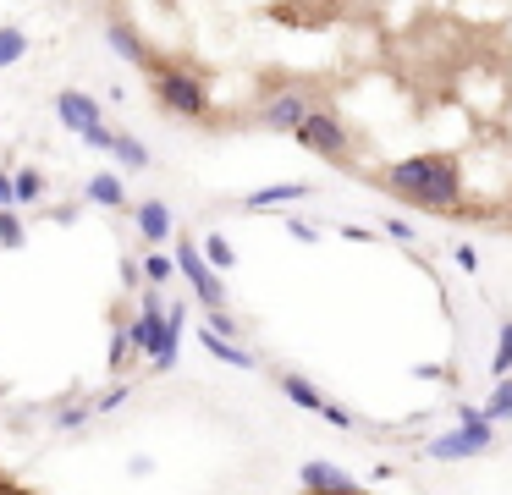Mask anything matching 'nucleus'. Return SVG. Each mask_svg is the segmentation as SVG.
I'll use <instances>...</instances> for the list:
<instances>
[{
  "mask_svg": "<svg viewBox=\"0 0 512 495\" xmlns=\"http://www.w3.org/2000/svg\"><path fill=\"white\" fill-rule=\"evenodd\" d=\"M408 204H424V209H452L457 204V160L452 154H413V160H397L386 176Z\"/></svg>",
  "mask_w": 512,
  "mask_h": 495,
  "instance_id": "f257e3e1",
  "label": "nucleus"
},
{
  "mask_svg": "<svg viewBox=\"0 0 512 495\" xmlns=\"http://www.w3.org/2000/svg\"><path fill=\"white\" fill-rule=\"evenodd\" d=\"M490 446V418H479V424H457L452 435L430 440V457L435 462H457V457H474V451Z\"/></svg>",
  "mask_w": 512,
  "mask_h": 495,
  "instance_id": "f03ea898",
  "label": "nucleus"
},
{
  "mask_svg": "<svg viewBox=\"0 0 512 495\" xmlns=\"http://www.w3.org/2000/svg\"><path fill=\"white\" fill-rule=\"evenodd\" d=\"M177 264H182V275L193 281V292H199V303L210 308V314H221L226 292H221V281L210 275V264L199 259V248H193V242H182V248H177Z\"/></svg>",
  "mask_w": 512,
  "mask_h": 495,
  "instance_id": "7ed1b4c3",
  "label": "nucleus"
},
{
  "mask_svg": "<svg viewBox=\"0 0 512 495\" xmlns=\"http://www.w3.org/2000/svg\"><path fill=\"white\" fill-rule=\"evenodd\" d=\"M298 143H303V149H314V154H331V160H336V154L347 149V132H342V121L309 110V116H303V127H298Z\"/></svg>",
  "mask_w": 512,
  "mask_h": 495,
  "instance_id": "20e7f679",
  "label": "nucleus"
},
{
  "mask_svg": "<svg viewBox=\"0 0 512 495\" xmlns=\"http://www.w3.org/2000/svg\"><path fill=\"white\" fill-rule=\"evenodd\" d=\"M160 99H166L171 110H182V116H199L204 110V88L193 83L188 72H160Z\"/></svg>",
  "mask_w": 512,
  "mask_h": 495,
  "instance_id": "39448f33",
  "label": "nucleus"
},
{
  "mask_svg": "<svg viewBox=\"0 0 512 495\" xmlns=\"http://www.w3.org/2000/svg\"><path fill=\"white\" fill-rule=\"evenodd\" d=\"M56 105H61V121H67L72 132H83V138H89V132L100 127V105H94L89 94H72V88H67V94H61Z\"/></svg>",
  "mask_w": 512,
  "mask_h": 495,
  "instance_id": "423d86ee",
  "label": "nucleus"
},
{
  "mask_svg": "<svg viewBox=\"0 0 512 495\" xmlns=\"http://www.w3.org/2000/svg\"><path fill=\"white\" fill-rule=\"evenodd\" d=\"M303 116H309V105H303L298 94H281V99L265 105V127H281V132H298Z\"/></svg>",
  "mask_w": 512,
  "mask_h": 495,
  "instance_id": "0eeeda50",
  "label": "nucleus"
},
{
  "mask_svg": "<svg viewBox=\"0 0 512 495\" xmlns=\"http://www.w3.org/2000/svg\"><path fill=\"white\" fill-rule=\"evenodd\" d=\"M303 484H309L314 495H347L353 490V479H347L342 468H331V462H309V468H303Z\"/></svg>",
  "mask_w": 512,
  "mask_h": 495,
  "instance_id": "6e6552de",
  "label": "nucleus"
},
{
  "mask_svg": "<svg viewBox=\"0 0 512 495\" xmlns=\"http://www.w3.org/2000/svg\"><path fill=\"white\" fill-rule=\"evenodd\" d=\"M138 226H144V237H149V242L171 237V209L160 204V198H149V204H138Z\"/></svg>",
  "mask_w": 512,
  "mask_h": 495,
  "instance_id": "1a4fd4ad",
  "label": "nucleus"
},
{
  "mask_svg": "<svg viewBox=\"0 0 512 495\" xmlns=\"http://www.w3.org/2000/svg\"><path fill=\"white\" fill-rule=\"evenodd\" d=\"M309 193L303 182H281V187H265V193L248 198V209H276V204H298V198Z\"/></svg>",
  "mask_w": 512,
  "mask_h": 495,
  "instance_id": "9d476101",
  "label": "nucleus"
},
{
  "mask_svg": "<svg viewBox=\"0 0 512 495\" xmlns=\"http://www.w3.org/2000/svg\"><path fill=\"white\" fill-rule=\"evenodd\" d=\"M485 418H490V424L512 418V374H507V380H496V391H490V402H485Z\"/></svg>",
  "mask_w": 512,
  "mask_h": 495,
  "instance_id": "9b49d317",
  "label": "nucleus"
},
{
  "mask_svg": "<svg viewBox=\"0 0 512 495\" xmlns=\"http://www.w3.org/2000/svg\"><path fill=\"white\" fill-rule=\"evenodd\" d=\"M281 385H287V396H292V402H303V407H314V413H325V396L314 391V385L303 380V374H287Z\"/></svg>",
  "mask_w": 512,
  "mask_h": 495,
  "instance_id": "f8f14e48",
  "label": "nucleus"
},
{
  "mask_svg": "<svg viewBox=\"0 0 512 495\" xmlns=\"http://www.w3.org/2000/svg\"><path fill=\"white\" fill-rule=\"evenodd\" d=\"M490 369H496V380L512 374V319L501 325V336H496V358H490Z\"/></svg>",
  "mask_w": 512,
  "mask_h": 495,
  "instance_id": "ddd939ff",
  "label": "nucleus"
},
{
  "mask_svg": "<svg viewBox=\"0 0 512 495\" xmlns=\"http://www.w3.org/2000/svg\"><path fill=\"white\" fill-rule=\"evenodd\" d=\"M89 198H94V204H122V182H116V176H94V182H89Z\"/></svg>",
  "mask_w": 512,
  "mask_h": 495,
  "instance_id": "4468645a",
  "label": "nucleus"
},
{
  "mask_svg": "<svg viewBox=\"0 0 512 495\" xmlns=\"http://www.w3.org/2000/svg\"><path fill=\"white\" fill-rule=\"evenodd\" d=\"M111 44L127 55V61H144V44H138V33H133V28H122V22L111 28Z\"/></svg>",
  "mask_w": 512,
  "mask_h": 495,
  "instance_id": "2eb2a0df",
  "label": "nucleus"
},
{
  "mask_svg": "<svg viewBox=\"0 0 512 495\" xmlns=\"http://www.w3.org/2000/svg\"><path fill=\"white\" fill-rule=\"evenodd\" d=\"M111 149L122 154V165H133V171H144V165H149V154H144V143H138V138H116Z\"/></svg>",
  "mask_w": 512,
  "mask_h": 495,
  "instance_id": "dca6fc26",
  "label": "nucleus"
},
{
  "mask_svg": "<svg viewBox=\"0 0 512 495\" xmlns=\"http://www.w3.org/2000/svg\"><path fill=\"white\" fill-rule=\"evenodd\" d=\"M23 50H28V39H23V33H17V28H0V66H12Z\"/></svg>",
  "mask_w": 512,
  "mask_h": 495,
  "instance_id": "f3484780",
  "label": "nucleus"
},
{
  "mask_svg": "<svg viewBox=\"0 0 512 495\" xmlns=\"http://www.w3.org/2000/svg\"><path fill=\"white\" fill-rule=\"evenodd\" d=\"M0 242H6V248H23V220H17L12 209H0Z\"/></svg>",
  "mask_w": 512,
  "mask_h": 495,
  "instance_id": "a211bd4d",
  "label": "nucleus"
},
{
  "mask_svg": "<svg viewBox=\"0 0 512 495\" xmlns=\"http://www.w3.org/2000/svg\"><path fill=\"white\" fill-rule=\"evenodd\" d=\"M204 253H210V264H215V270H226V264H232V248H226L221 237H210V242H204Z\"/></svg>",
  "mask_w": 512,
  "mask_h": 495,
  "instance_id": "6ab92c4d",
  "label": "nucleus"
},
{
  "mask_svg": "<svg viewBox=\"0 0 512 495\" xmlns=\"http://www.w3.org/2000/svg\"><path fill=\"white\" fill-rule=\"evenodd\" d=\"M45 193V182H39V171H23L17 176V198H39Z\"/></svg>",
  "mask_w": 512,
  "mask_h": 495,
  "instance_id": "aec40b11",
  "label": "nucleus"
},
{
  "mask_svg": "<svg viewBox=\"0 0 512 495\" xmlns=\"http://www.w3.org/2000/svg\"><path fill=\"white\" fill-rule=\"evenodd\" d=\"M386 231H391V237H397V242H413V237H419V231H413V226H408V220H402V215H391V220H386Z\"/></svg>",
  "mask_w": 512,
  "mask_h": 495,
  "instance_id": "412c9836",
  "label": "nucleus"
},
{
  "mask_svg": "<svg viewBox=\"0 0 512 495\" xmlns=\"http://www.w3.org/2000/svg\"><path fill=\"white\" fill-rule=\"evenodd\" d=\"M144 270H149V281H166V275H171V259H160V253H155V259H149Z\"/></svg>",
  "mask_w": 512,
  "mask_h": 495,
  "instance_id": "4be33fe9",
  "label": "nucleus"
},
{
  "mask_svg": "<svg viewBox=\"0 0 512 495\" xmlns=\"http://www.w3.org/2000/svg\"><path fill=\"white\" fill-rule=\"evenodd\" d=\"M457 264H463V270H479V253L468 248V242H457Z\"/></svg>",
  "mask_w": 512,
  "mask_h": 495,
  "instance_id": "5701e85b",
  "label": "nucleus"
},
{
  "mask_svg": "<svg viewBox=\"0 0 512 495\" xmlns=\"http://www.w3.org/2000/svg\"><path fill=\"white\" fill-rule=\"evenodd\" d=\"M287 231H292L298 242H314V237H320V231H314V226H303V220H287Z\"/></svg>",
  "mask_w": 512,
  "mask_h": 495,
  "instance_id": "b1692460",
  "label": "nucleus"
},
{
  "mask_svg": "<svg viewBox=\"0 0 512 495\" xmlns=\"http://www.w3.org/2000/svg\"><path fill=\"white\" fill-rule=\"evenodd\" d=\"M0 495H34V490H23V484L12 479V473H0Z\"/></svg>",
  "mask_w": 512,
  "mask_h": 495,
  "instance_id": "393cba45",
  "label": "nucleus"
},
{
  "mask_svg": "<svg viewBox=\"0 0 512 495\" xmlns=\"http://www.w3.org/2000/svg\"><path fill=\"white\" fill-rule=\"evenodd\" d=\"M12 198H17V182H12V176H0V209L12 204Z\"/></svg>",
  "mask_w": 512,
  "mask_h": 495,
  "instance_id": "a878e982",
  "label": "nucleus"
}]
</instances>
